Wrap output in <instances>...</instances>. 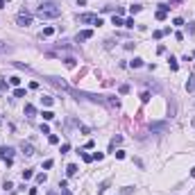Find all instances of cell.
I'll use <instances>...</instances> for the list:
<instances>
[{
	"label": "cell",
	"mask_w": 195,
	"mask_h": 195,
	"mask_svg": "<svg viewBox=\"0 0 195 195\" xmlns=\"http://www.w3.org/2000/svg\"><path fill=\"white\" fill-rule=\"evenodd\" d=\"M66 172H68L70 177H73V175H77V166H75V163H68V166H66Z\"/></svg>",
	"instance_id": "5bb4252c"
},
{
	"label": "cell",
	"mask_w": 195,
	"mask_h": 195,
	"mask_svg": "<svg viewBox=\"0 0 195 195\" xmlns=\"http://www.w3.org/2000/svg\"><path fill=\"white\" fill-rule=\"evenodd\" d=\"M111 25H116V27H120V25H125V21H123L120 16H116V14H114V18H111Z\"/></svg>",
	"instance_id": "4fadbf2b"
},
{
	"label": "cell",
	"mask_w": 195,
	"mask_h": 195,
	"mask_svg": "<svg viewBox=\"0 0 195 195\" xmlns=\"http://www.w3.org/2000/svg\"><path fill=\"white\" fill-rule=\"evenodd\" d=\"M77 21H79V23H95L98 16H95V14H79Z\"/></svg>",
	"instance_id": "5b68a950"
},
{
	"label": "cell",
	"mask_w": 195,
	"mask_h": 195,
	"mask_svg": "<svg viewBox=\"0 0 195 195\" xmlns=\"http://www.w3.org/2000/svg\"><path fill=\"white\" fill-rule=\"evenodd\" d=\"M43 168L48 170V168H52V159H48V161H43Z\"/></svg>",
	"instance_id": "74e56055"
},
{
	"label": "cell",
	"mask_w": 195,
	"mask_h": 195,
	"mask_svg": "<svg viewBox=\"0 0 195 195\" xmlns=\"http://www.w3.org/2000/svg\"><path fill=\"white\" fill-rule=\"evenodd\" d=\"M14 98H25V89H16L14 91Z\"/></svg>",
	"instance_id": "7402d4cb"
},
{
	"label": "cell",
	"mask_w": 195,
	"mask_h": 195,
	"mask_svg": "<svg viewBox=\"0 0 195 195\" xmlns=\"http://www.w3.org/2000/svg\"><path fill=\"white\" fill-rule=\"evenodd\" d=\"M48 195H57V193H48Z\"/></svg>",
	"instance_id": "7bdbcfd3"
},
{
	"label": "cell",
	"mask_w": 195,
	"mask_h": 195,
	"mask_svg": "<svg viewBox=\"0 0 195 195\" xmlns=\"http://www.w3.org/2000/svg\"><path fill=\"white\" fill-rule=\"evenodd\" d=\"M59 152H61V154H66V152H70V145H68V143H64V145H61V150H59Z\"/></svg>",
	"instance_id": "f1b7e54d"
},
{
	"label": "cell",
	"mask_w": 195,
	"mask_h": 195,
	"mask_svg": "<svg viewBox=\"0 0 195 195\" xmlns=\"http://www.w3.org/2000/svg\"><path fill=\"white\" fill-rule=\"evenodd\" d=\"M114 154H116V159H125V152H123V150H118V152H114Z\"/></svg>",
	"instance_id": "8d00e7d4"
},
{
	"label": "cell",
	"mask_w": 195,
	"mask_h": 195,
	"mask_svg": "<svg viewBox=\"0 0 195 195\" xmlns=\"http://www.w3.org/2000/svg\"><path fill=\"white\" fill-rule=\"evenodd\" d=\"M77 5H86V0H77Z\"/></svg>",
	"instance_id": "60d3db41"
},
{
	"label": "cell",
	"mask_w": 195,
	"mask_h": 195,
	"mask_svg": "<svg viewBox=\"0 0 195 195\" xmlns=\"http://www.w3.org/2000/svg\"><path fill=\"white\" fill-rule=\"evenodd\" d=\"M130 66L132 68H141V66H143V59H141V57H134V59L130 61Z\"/></svg>",
	"instance_id": "7c38bea8"
},
{
	"label": "cell",
	"mask_w": 195,
	"mask_h": 195,
	"mask_svg": "<svg viewBox=\"0 0 195 195\" xmlns=\"http://www.w3.org/2000/svg\"><path fill=\"white\" fill-rule=\"evenodd\" d=\"M193 57H195V52H193Z\"/></svg>",
	"instance_id": "ee69618b"
},
{
	"label": "cell",
	"mask_w": 195,
	"mask_h": 195,
	"mask_svg": "<svg viewBox=\"0 0 195 195\" xmlns=\"http://www.w3.org/2000/svg\"><path fill=\"white\" fill-rule=\"evenodd\" d=\"M11 52V45H7L5 41H0V55H9Z\"/></svg>",
	"instance_id": "30bf717a"
},
{
	"label": "cell",
	"mask_w": 195,
	"mask_h": 195,
	"mask_svg": "<svg viewBox=\"0 0 195 195\" xmlns=\"http://www.w3.org/2000/svg\"><path fill=\"white\" fill-rule=\"evenodd\" d=\"M52 34H55V27H43L41 36H45V39H48V36H52Z\"/></svg>",
	"instance_id": "2e32d148"
},
{
	"label": "cell",
	"mask_w": 195,
	"mask_h": 195,
	"mask_svg": "<svg viewBox=\"0 0 195 195\" xmlns=\"http://www.w3.org/2000/svg\"><path fill=\"white\" fill-rule=\"evenodd\" d=\"M91 36H93V30H82V32L77 34L75 39H77V41H89Z\"/></svg>",
	"instance_id": "ba28073f"
},
{
	"label": "cell",
	"mask_w": 195,
	"mask_h": 195,
	"mask_svg": "<svg viewBox=\"0 0 195 195\" xmlns=\"http://www.w3.org/2000/svg\"><path fill=\"white\" fill-rule=\"evenodd\" d=\"M168 5H159V9H157V14H154V18L157 21H166V16H168Z\"/></svg>",
	"instance_id": "277c9868"
},
{
	"label": "cell",
	"mask_w": 195,
	"mask_h": 195,
	"mask_svg": "<svg viewBox=\"0 0 195 195\" xmlns=\"http://www.w3.org/2000/svg\"><path fill=\"white\" fill-rule=\"evenodd\" d=\"M172 25H177V27H182V25H184V18H175V21H172Z\"/></svg>",
	"instance_id": "4dcf8cb0"
},
{
	"label": "cell",
	"mask_w": 195,
	"mask_h": 195,
	"mask_svg": "<svg viewBox=\"0 0 195 195\" xmlns=\"http://www.w3.org/2000/svg\"><path fill=\"white\" fill-rule=\"evenodd\" d=\"M118 91H120V93H123V95H125V93H130V86H127V84H123V86H120V89H118Z\"/></svg>",
	"instance_id": "d6a6232c"
},
{
	"label": "cell",
	"mask_w": 195,
	"mask_h": 195,
	"mask_svg": "<svg viewBox=\"0 0 195 195\" xmlns=\"http://www.w3.org/2000/svg\"><path fill=\"white\" fill-rule=\"evenodd\" d=\"M0 157L7 161V166H11V157H14V150L9 148V145H2L0 148Z\"/></svg>",
	"instance_id": "3957f363"
},
{
	"label": "cell",
	"mask_w": 195,
	"mask_h": 195,
	"mask_svg": "<svg viewBox=\"0 0 195 195\" xmlns=\"http://www.w3.org/2000/svg\"><path fill=\"white\" fill-rule=\"evenodd\" d=\"M141 9H143V7H141V5H132V7H130V11H132V14H138V11H141Z\"/></svg>",
	"instance_id": "d4e9b609"
},
{
	"label": "cell",
	"mask_w": 195,
	"mask_h": 195,
	"mask_svg": "<svg viewBox=\"0 0 195 195\" xmlns=\"http://www.w3.org/2000/svg\"><path fill=\"white\" fill-rule=\"evenodd\" d=\"M9 82H11L14 86H18V84H21V77H9Z\"/></svg>",
	"instance_id": "1f68e13d"
},
{
	"label": "cell",
	"mask_w": 195,
	"mask_h": 195,
	"mask_svg": "<svg viewBox=\"0 0 195 195\" xmlns=\"http://www.w3.org/2000/svg\"><path fill=\"white\" fill-rule=\"evenodd\" d=\"M16 23H18L21 27H27V25H32V14L23 9V11H21V14L16 16Z\"/></svg>",
	"instance_id": "7a4b0ae2"
},
{
	"label": "cell",
	"mask_w": 195,
	"mask_h": 195,
	"mask_svg": "<svg viewBox=\"0 0 195 195\" xmlns=\"http://www.w3.org/2000/svg\"><path fill=\"white\" fill-rule=\"evenodd\" d=\"M48 141H50L52 145H57V143H59V136H57V134H50V138H48Z\"/></svg>",
	"instance_id": "cb8c5ba5"
},
{
	"label": "cell",
	"mask_w": 195,
	"mask_h": 195,
	"mask_svg": "<svg viewBox=\"0 0 195 195\" xmlns=\"http://www.w3.org/2000/svg\"><path fill=\"white\" fill-rule=\"evenodd\" d=\"M45 179H48L45 172H39V175H36V184H45Z\"/></svg>",
	"instance_id": "ac0fdd59"
},
{
	"label": "cell",
	"mask_w": 195,
	"mask_h": 195,
	"mask_svg": "<svg viewBox=\"0 0 195 195\" xmlns=\"http://www.w3.org/2000/svg\"><path fill=\"white\" fill-rule=\"evenodd\" d=\"M120 143H123V136L116 134V136L111 138V143H109V150H116V145H120Z\"/></svg>",
	"instance_id": "9c48e42d"
},
{
	"label": "cell",
	"mask_w": 195,
	"mask_h": 195,
	"mask_svg": "<svg viewBox=\"0 0 195 195\" xmlns=\"http://www.w3.org/2000/svg\"><path fill=\"white\" fill-rule=\"evenodd\" d=\"M148 100H150V93H148V91H143V93H141V102H148Z\"/></svg>",
	"instance_id": "83f0119b"
},
{
	"label": "cell",
	"mask_w": 195,
	"mask_h": 195,
	"mask_svg": "<svg viewBox=\"0 0 195 195\" xmlns=\"http://www.w3.org/2000/svg\"><path fill=\"white\" fill-rule=\"evenodd\" d=\"M41 116H43V120H52V118H55V114H52V111H43Z\"/></svg>",
	"instance_id": "ffe728a7"
},
{
	"label": "cell",
	"mask_w": 195,
	"mask_h": 195,
	"mask_svg": "<svg viewBox=\"0 0 195 195\" xmlns=\"http://www.w3.org/2000/svg\"><path fill=\"white\" fill-rule=\"evenodd\" d=\"M61 195H73V193L68 191V186H64V188H61Z\"/></svg>",
	"instance_id": "f35d334b"
},
{
	"label": "cell",
	"mask_w": 195,
	"mask_h": 195,
	"mask_svg": "<svg viewBox=\"0 0 195 195\" xmlns=\"http://www.w3.org/2000/svg\"><path fill=\"white\" fill-rule=\"evenodd\" d=\"M168 123H150V132H166Z\"/></svg>",
	"instance_id": "52a82bcc"
},
{
	"label": "cell",
	"mask_w": 195,
	"mask_h": 195,
	"mask_svg": "<svg viewBox=\"0 0 195 195\" xmlns=\"http://www.w3.org/2000/svg\"><path fill=\"white\" fill-rule=\"evenodd\" d=\"M66 66L73 68V66H75V59H73V57H66Z\"/></svg>",
	"instance_id": "4316f807"
},
{
	"label": "cell",
	"mask_w": 195,
	"mask_h": 195,
	"mask_svg": "<svg viewBox=\"0 0 195 195\" xmlns=\"http://www.w3.org/2000/svg\"><path fill=\"white\" fill-rule=\"evenodd\" d=\"M134 25H136V23H134V18H127V21H125V27H134Z\"/></svg>",
	"instance_id": "e575fe53"
},
{
	"label": "cell",
	"mask_w": 195,
	"mask_h": 195,
	"mask_svg": "<svg viewBox=\"0 0 195 195\" xmlns=\"http://www.w3.org/2000/svg\"><path fill=\"white\" fill-rule=\"evenodd\" d=\"M163 34H166V32H163V30H154V34H152V36H154V39H161Z\"/></svg>",
	"instance_id": "f546056e"
},
{
	"label": "cell",
	"mask_w": 195,
	"mask_h": 195,
	"mask_svg": "<svg viewBox=\"0 0 195 195\" xmlns=\"http://www.w3.org/2000/svg\"><path fill=\"white\" fill-rule=\"evenodd\" d=\"M32 175H34L32 170H23V179H32Z\"/></svg>",
	"instance_id": "484cf974"
},
{
	"label": "cell",
	"mask_w": 195,
	"mask_h": 195,
	"mask_svg": "<svg viewBox=\"0 0 195 195\" xmlns=\"http://www.w3.org/2000/svg\"><path fill=\"white\" fill-rule=\"evenodd\" d=\"M102 157H104L102 152H93V159H95V161H102Z\"/></svg>",
	"instance_id": "d590c367"
},
{
	"label": "cell",
	"mask_w": 195,
	"mask_h": 195,
	"mask_svg": "<svg viewBox=\"0 0 195 195\" xmlns=\"http://www.w3.org/2000/svg\"><path fill=\"white\" fill-rule=\"evenodd\" d=\"M82 159H84L86 163H91V161H93V154H82Z\"/></svg>",
	"instance_id": "836d02e7"
},
{
	"label": "cell",
	"mask_w": 195,
	"mask_h": 195,
	"mask_svg": "<svg viewBox=\"0 0 195 195\" xmlns=\"http://www.w3.org/2000/svg\"><path fill=\"white\" fill-rule=\"evenodd\" d=\"M5 5H7V0H0V9H5Z\"/></svg>",
	"instance_id": "ab89813d"
},
{
	"label": "cell",
	"mask_w": 195,
	"mask_h": 195,
	"mask_svg": "<svg viewBox=\"0 0 195 195\" xmlns=\"http://www.w3.org/2000/svg\"><path fill=\"white\" fill-rule=\"evenodd\" d=\"M186 91H195V75L188 77V82H186Z\"/></svg>",
	"instance_id": "8fae6325"
},
{
	"label": "cell",
	"mask_w": 195,
	"mask_h": 195,
	"mask_svg": "<svg viewBox=\"0 0 195 195\" xmlns=\"http://www.w3.org/2000/svg\"><path fill=\"white\" fill-rule=\"evenodd\" d=\"M41 102H43L45 107H50V104H52V98H50V95H43V98H41Z\"/></svg>",
	"instance_id": "44dd1931"
},
{
	"label": "cell",
	"mask_w": 195,
	"mask_h": 195,
	"mask_svg": "<svg viewBox=\"0 0 195 195\" xmlns=\"http://www.w3.org/2000/svg\"><path fill=\"white\" fill-rule=\"evenodd\" d=\"M191 177H195V168H193V170H191Z\"/></svg>",
	"instance_id": "b9f144b4"
},
{
	"label": "cell",
	"mask_w": 195,
	"mask_h": 195,
	"mask_svg": "<svg viewBox=\"0 0 195 195\" xmlns=\"http://www.w3.org/2000/svg\"><path fill=\"white\" fill-rule=\"evenodd\" d=\"M120 193H123V195H130V193H134V188H132V186H123V188H120Z\"/></svg>",
	"instance_id": "603a6c76"
},
{
	"label": "cell",
	"mask_w": 195,
	"mask_h": 195,
	"mask_svg": "<svg viewBox=\"0 0 195 195\" xmlns=\"http://www.w3.org/2000/svg\"><path fill=\"white\" fill-rule=\"evenodd\" d=\"M168 64H170V70H177V68H179V64H177V59H175V57H170V59H168Z\"/></svg>",
	"instance_id": "e0dca14e"
},
{
	"label": "cell",
	"mask_w": 195,
	"mask_h": 195,
	"mask_svg": "<svg viewBox=\"0 0 195 195\" xmlns=\"http://www.w3.org/2000/svg\"><path fill=\"white\" fill-rule=\"evenodd\" d=\"M36 16L39 18H59L61 16V7H57L55 2H43V5H39Z\"/></svg>",
	"instance_id": "6da1fadb"
},
{
	"label": "cell",
	"mask_w": 195,
	"mask_h": 195,
	"mask_svg": "<svg viewBox=\"0 0 195 195\" xmlns=\"http://www.w3.org/2000/svg\"><path fill=\"white\" fill-rule=\"evenodd\" d=\"M107 186H109V179H104V182L98 186V193H104V191H107Z\"/></svg>",
	"instance_id": "d6986e66"
},
{
	"label": "cell",
	"mask_w": 195,
	"mask_h": 195,
	"mask_svg": "<svg viewBox=\"0 0 195 195\" xmlns=\"http://www.w3.org/2000/svg\"><path fill=\"white\" fill-rule=\"evenodd\" d=\"M21 150H23L25 157H32V154H34V145H32V143H25V141H23V143H21Z\"/></svg>",
	"instance_id": "8992f818"
},
{
	"label": "cell",
	"mask_w": 195,
	"mask_h": 195,
	"mask_svg": "<svg viewBox=\"0 0 195 195\" xmlns=\"http://www.w3.org/2000/svg\"><path fill=\"white\" fill-rule=\"evenodd\" d=\"M34 114H36V109H34L32 104H25V116H27V118H32Z\"/></svg>",
	"instance_id": "9a60e30c"
}]
</instances>
